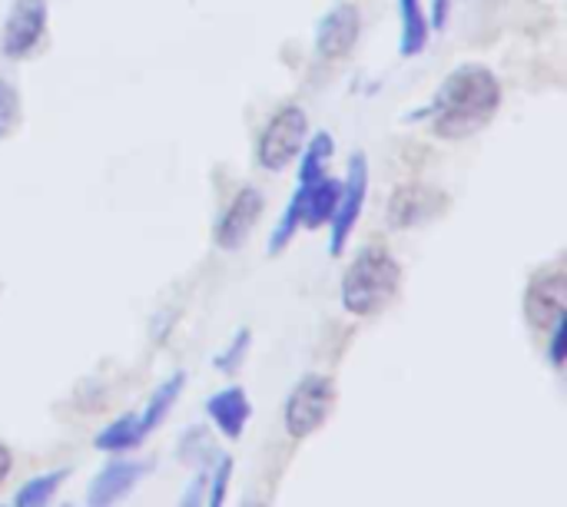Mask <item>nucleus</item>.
I'll return each instance as SVG.
<instances>
[{"label": "nucleus", "mask_w": 567, "mask_h": 507, "mask_svg": "<svg viewBox=\"0 0 567 507\" xmlns=\"http://www.w3.org/2000/svg\"><path fill=\"white\" fill-rule=\"evenodd\" d=\"M50 30V3L47 0H10L0 23V53L13 63L33 56Z\"/></svg>", "instance_id": "nucleus-6"}, {"label": "nucleus", "mask_w": 567, "mask_h": 507, "mask_svg": "<svg viewBox=\"0 0 567 507\" xmlns=\"http://www.w3.org/2000/svg\"><path fill=\"white\" fill-rule=\"evenodd\" d=\"M545 339H548V365H551L555 372H561L567 365V315H561V319L545 332Z\"/></svg>", "instance_id": "nucleus-23"}, {"label": "nucleus", "mask_w": 567, "mask_h": 507, "mask_svg": "<svg viewBox=\"0 0 567 507\" xmlns=\"http://www.w3.org/2000/svg\"><path fill=\"white\" fill-rule=\"evenodd\" d=\"M249 349H252V329H236V335H233L229 345L213 359V365H216L223 375H236V372L246 365Z\"/></svg>", "instance_id": "nucleus-19"}, {"label": "nucleus", "mask_w": 567, "mask_h": 507, "mask_svg": "<svg viewBox=\"0 0 567 507\" xmlns=\"http://www.w3.org/2000/svg\"><path fill=\"white\" fill-rule=\"evenodd\" d=\"M203 488H206V475H196V478L186 485V492H183V498H179V505L176 507H203Z\"/></svg>", "instance_id": "nucleus-25"}, {"label": "nucleus", "mask_w": 567, "mask_h": 507, "mask_svg": "<svg viewBox=\"0 0 567 507\" xmlns=\"http://www.w3.org/2000/svg\"><path fill=\"white\" fill-rule=\"evenodd\" d=\"M309 133L312 130H309L306 106L302 103H282L279 110H272V116L266 120V126L256 136V149H252L256 166L266 169V173L289 169L299 159Z\"/></svg>", "instance_id": "nucleus-3"}, {"label": "nucleus", "mask_w": 567, "mask_h": 507, "mask_svg": "<svg viewBox=\"0 0 567 507\" xmlns=\"http://www.w3.org/2000/svg\"><path fill=\"white\" fill-rule=\"evenodd\" d=\"M359 37H362V10H359V3L339 0L316 23V53L326 63H339L359 46Z\"/></svg>", "instance_id": "nucleus-10"}, {"label": "nucleus", "mask_w": 567, "mask_h": 507, "mask_svg": "<svg viewBox=\"0 0 567 507\" xmlns=\"http://www.w3.org/2000/svg\"><path fill=\"white\" fill-rule=\"evenodd\" d=\"M146 442L143 425H140V412H123L120 418H113L110 425L100 428V435L93 438V448L103 455H123L133 452Z\"/></svg>", "instance_id": "nucleus-16"}, {"label": "nucleus", "mask_w": 567, "mask_h": 507, "mask_svg": "<svg viewBox=\"0 0 567 507\" xmlns=\"http://www.w3.org/2000/svg\"><path fill=\"white\" fill-rule=\"evenodd\" d=\"M332 156H336V139H332V133H329V130L309 133V139H306V146H302V153H299V159H296V163H299L296 179H299V183H309V179L326 176Z\"/></svg>", "instance_id": "nucleus-17"}, {"label": "nucleus", "mask_w": 567, "mask_h": 507, "mask_svg": "<svg viewBox=\"0 0 567 507\" xmlns=\"http://www.w3.org/2000/svg\"><path fill=\"white\" fill-rule=\"evenodd\" d=\"M229 482H233V458L223 455L213 465V475H206V488H203V505L223 507L226 495H229Z\"/></svg>", "instance_id": "nucleus-21"}, {"label": "nucleus", "mask_w": 567, "mask_h": 507, "mask_svg": "<svg viewBox=\"0 0 567 507\" xmlns=\"http://www.w3.org/2000/svg\"><path fill=\"white\" fill-rule=\"evenodd\" d=\"M239 507H266V505H262V501H249V498H246Z\"/></svg>", "instance_id": "nucleus-27"}, {"label": "nucleus", "mask_w": 567, "mask_h": 507, "mask_svg": "<svg viewBox=\"0 0 567 507\" xmlns=\"http://www.w3.org/2000/svg\"><path fill=\"white\" fill-rule=\"evenodd\" d=\"M369 186H372V166H369V156L362 149H355L349 156V166H346V176H342V196H339V206H336V216L329 223V256H342L349 239L355 236V226L365 213V203H369Z\"/></svg>", "instance_id": "nucleus-5"}, {"label": "nucleus", "mask_w": 567, "mask_h": 507, "mask_svg": "<svg viewBox=\"0 0 567 507\" xmlns=\"http://www.w3.org/2000/svg\"><path fill=\"white\" fill-rule=\"evenodd\" d=\"M213 455V442H209V432L203 425L196 428H186L183 442H179V458L183 462H203Z\"/></svg>", "instance_id": "nucleus-22"}, {"label": "nucleus", "mask_w": 567, "mask_h": 507, "mask_svg": "<svg viewBox=\"0 0 567 507\" xmlns=\"http://www.w3.org/2000/svg\"><path fill=\"white\" fill-rule=\"evenodd\" d=\"M292 193L302 203V229H309V232L329 229V223L336 216V206H339V196H342V179L332 176V173H326L319 179H309V183L296 179Z\"/></svg>", "instance_id": "nucleus-12"}, {"label": "nucleus", "mask_w": 567, "mask_h": 507, "mask_svg": "<svg viewBox=\"0 0 567 507\" xmlns=\"http://www.w3.org/2000/svg\"><path fill=\"white\" fill-rule=\"evenodd\" d=\"M266 213V193L259 186H239L233 193V199L223 206V213L213 223V242L223 252H236L243 249V242L252 236V229L259 226Z\"/></svg>", "instance_id": "nucleus-9"}, {"label": "nucleus", "mask_w": 567, "mask_h": 507, "mask_svg": "<svg viewBox=\"0 0 567 507\" xmlns=\"http://www.w3.org/2000/svg\"><path fill=\"white\" fill-rule=\"evenodd\" d=\"M502 103H505V86L498 73L488 63L468 60L442 76L422 116L429 120L432 136L445 143H465L495 123Z\"/></svg>", "instance_id": "nucleus-1"}, {"label": "nucleus", "mask_w": 567, "mask_h": 507, "mask_svg": "<svg viewBox=\"0 0 567 507\" xmlns=\"http://www.w3.org/2000/svg\"><path fill=\"white\" fill-rule=\"evenodd\" d=\"M20 120H23L20 90H17L10 80H3V76H0V143H3L7 136H13V133H17Z\"/></svg>", "instance_id": "nucleus-20"}, {"label": "nucleus", "mask_w": 567, "mask_h": 507, "mask_svg": "<svg viewBox=\"0 0 567 507\" xmlns=\"http://www.w3.org/2000/svg\"><path fill=\"white\" fill-rule=\"evenodd\" d=\"M183 389H186V372H173L166 382H159V385L150 392V399H146L143 412H140V425H143V435H146V438L169 418V412H173V405L179 402Z\"/></svg>", "instance_id": "nucleus-15"}, {"label": "nucleus", "mask_w": 567, "mask_h": 507, "mask_svg": "<svg viewBox=\"0 0 567 507\" xmlns=\"http://www.w3.org/2000/svg\"><path fill=\"white\" fill-rule=\"evenodd\" d=\"M522 312L532 332H548L561 315H567V269L545 266L538 269L522 296Z\"/></svg>", "instance_id": "nucleus-8"}, {"label": "nucleus", "mask_w": 567, "mask_h": 507, "mask_svg": "<svg viewBox=\"0 0 567 507\" xmlns=\"http://www.w3.org/2000/svg\"><path fill=\"white\" fill-rule=\"evenodd\" d=\"M445 209H449V193L445 189H439L432 183H422V179H412V183H402V186L392 189L385 219H389V229L409 232V229L435 223Z\"/></svg>", "instance_id": "nucleus-7"}, {"label": "nucleus", "mask_w": 567, "mask_h": 507, "mask_svg": "<svg viewBox=\"0 0 567 507\" xmlns=\"http://www.w3.org/2000/svg\"><path fill=\"white\" fill-rule=\"evenodd\" d=\"M0 507H10V505H0Z\"/></svg>", "instance_id": "nucleus-28"}, {"label": "nucleus", "mask_w": 567, "mask_h": 507, "mask_svg": "<svg viewBox=\"0 0 567 507\" xmlns=\"http://www.w3.org/2000/svg\"><path fill=\"white\" fill-rule=\"evenodd\" d=\"M66 478H70V468H56V472H47V475L23 482L13 495V507H50Z\"/></svg>", "instance_id": "nucleus-18"}, {"label": "nucleus", "mask_w": 567, "mask_h": 507, "mask_svg": "<svg viewBox=\"0 0 567 507\" xmlns=\"http://www.w3.org/2000/svg\"><path fill=\"white\" fill-rule=\"evenodd\" d=\"M455 3H458V0H429L425 13H429V27H432V33H442V30L452 23Z\"/></svg>", "instance_id": "nucleus-24"}, {"label": "nucleus", "mask_w": 567, "mask_h": 507, "mask_svg": "<svg viewBox=\"0 0 567 507\" xmlns=\"http://www.w3.org/2000/svg\"><path fill=\"white\" fill-rule=\"evenodd\" d=\"M336 408V382L329 375H319V372H309L302 375L289 399H286V408H282V425H286V435L302 442L309 435H316L329 415Z\"/></svg>", "instance_id": "nucleus-4"}, {"label": "nucleus", "mask_w": 567, "mask_h": 507, "mask_svg": "<svg viewBox=\"0 0 567 507\" xmlns=\"http://www.w3.org/2000/svg\"><path fill=\"white\" fill-rule=\"evenodd\" d=\"M399 289H402V262L395 259L389 246L369 242L349 259L339 296L349 315L375 319L395 302Z\"/></svg>", "instance_id": "nucleus-2"}, {"label": "nucleus", "mask_w": 567, "mask_h": 507, "mask_svg": "<svg viewBox=\"0 0 567 507\" xmlns=\"http://www.w3.org/2000/svg\"><path fill=\"white\" fill-rule=\"evenodd\" d=\"M395 7H399V56L415 60L432 43L425 0H395Z\"/></svg>", "instance_id": "nucleus-14"}, {"label": "nucleus", "mask_w": 567, "mask_h": 507, "mask_svg": "<svg viewBox=\"0 0 567 507\" xmlns=\"http://www.w3.org/2000/svg\"><path fill=\"white\" fill-rule=\"evenodd\" d=\"M153 475V462H126V458H116L106 462L96 478L90 482L86 488V507H116L123 498L133 495V488Z\"/></svg>", "instance_id": "nucleus-11"}, {"label": "nucleus", "mask_w": 567, "mask_h": 507, "mask_svg": "<svg viewBox=\"0 0 567 507\" xmlns=\"http://www.w3.org/2000/svg\"><path fill=\"white\" fill-rule=\"evenodd\" d=\"M206 415H209L213 428L223 438L239 442L243 432H246V425H249V418H252V402H249L246 389L226 385V389H219V392H213L206 399Z\"/></svg>", "instance_id": "nucleus-13"}, {"label": "nucleus", "mask_w": 567, "mask_h": 507, "mask_svg": "<svg viewBox=\"0 0 567 507\" xmlns=\"http://www.w3.org/2000/svg\"><path fill=\"white\" fill-rule=\"evenodd\" d=\"M10 468H13V455H10V448L0 442V485L10 478Z\"/></svg>", "instance_id": "nucleus-26"}]
</instances>
